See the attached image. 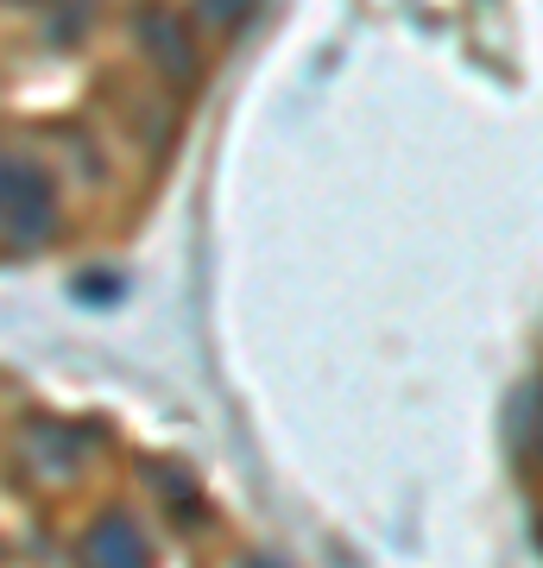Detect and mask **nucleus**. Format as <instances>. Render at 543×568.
I'll list each match as a JSON object with an SVG mask.
<instances>
[{
	"label": "nucleus",
	"mask_w": 543,
	"mask_h": 568,
	"mask_svg": "<svg viewBox=\"0 0 543 568\" xmlns=\"http://www.w3.org/2000/svg\"><path fill=\"white\" fill-rule=\"evenodd\" d=\"M58 227V190L44 178V164L7 159L0 164V234L13 246H39Z\"/></svg>",
	"instance_id": "nucleus-1"
},
{
	"label": "nucleus",
	"mask_w": 543,
	"mask_h": 568,
	"mask_svg": "<svg viewBox=\"0 0 543 568\" xmlns=\"http://www.w3.org/2000/svg\"><path fill=\"white\" fill-rule=\"evenodd\" d=\"M82 568H152L145 530L127 511H101L95 525L82 530Z\"/></svg>",
	"instance_id": "nucleus-2"
},
{
	"label": "nucleus",
	"mask_w": 543,
	"mask_h": 568,
	"mask_svg": "<svg viewBox=\"0 0 543 568\" xmlns=\"http://www.w3.org/2000/svg\"><path fill=\"white\" fill-rule=\"evenodd\" d=\"M202 26H215V32H234V26L253 13V0H197Z\"/></svg>",
	"instance_id": "nucleus-3"
},
{
	"label": "nucleus",
	"mask_w": 543,
	"mask_h": 568,
	"mask_svg": "<svg viewBox=\"0 0 543 568\" xmlns=\"http://www.w3.org/2000/svg\"><path fill=\"white\" fill-rule=\"evenodd\" d=\"M531 443H537V462H543V398H537V417H531Z\"/></svg>",
	"instance_id": "nucleus-4"
},
{
	"label": "nucleus",
	"mask_w": 543,
	"mask_h": 568,
	"mask_svg": "<svg viewBox=\"0 0 543 568\" xmlns=\"http://www.w3.org/2000/svg\"><path fill=\"white\" fill-rule=\"evenodd\" d=\"M247 568H272V562H247Z\"/></svg>",
	"instance_id": "nucleus-5"
}]
</instances>
